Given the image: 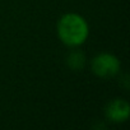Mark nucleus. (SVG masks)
I'll return each instance as SVG.
<instances>
[{"mask_svg":"<svg viewBox=\"0 0 130 130\" xmlns=\"http://www.w3.org/2000/svg\"><path fill=\"white\" fill-rule=\"evenodd\" d=\"M130 105L124 98H113L105 107V117L113 124H122L129 119Z\"/></svg>","mask_w":130,"mask_h":130,"instance_id":"obj_3","label":"nucleus"},{"mask_svg":"<svg viewBox=\"0 0 130 130\" xmlns=\"http://www.w3.org/2000/svg\"><path fill=\"white\" fill-rule=\"evenodd\" d=\"M59 40L70 48L80 47L89 37V24L87 19L78 13L62 14L56 24Z\"/></svg>","mask_w":130,"mask_h":130,"instance_id":"obj_1","label":"nucleus"},{"mask_svg":"<svg viewBox=\"0 0 130 130\" xmlns=\"http://www.w3.org/2000/svg\"><path fill=\"white\" fill-rule=\"evenodd\" d=\"M120 69H121L120 59L110 52H100L94 55L91 60L92 73L102 79L116 77L120 73Z\"/></svg>","mask_w":130,"mask_h":130,"instance_id":"obj_2","label":"nucleus"},{"mask_svg":"<svg viewBox=\"0 0 130 130\" xmlns=\"http://www.w3.org/2000/svg\"><path fill=\"white\" fill-rule=\"evenodd\" d=\"M67 64L68 67L74 70V72H78V70H82L86 65V56L82 51L79 50H74L72 51L68 57H67Z\"/></svg>","mask_w":130,"mask_h":130,"instance_id":"obj_4","label":"nucleus"}]
</instances>
